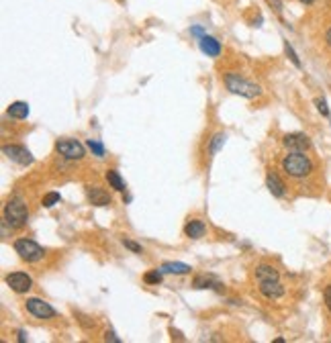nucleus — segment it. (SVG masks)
<instances>
[{
	"label": "nucleus",
	"mask_w": 331,
	"mask_h": 343,
	"mask_svg": "<svg viewBox=\"0 0 331 343\" xmlns=\"http://www.w3.org/2000/svg\"><path fill=\"white\" fill-rule=\"evenodd\" d=\"M76 317H78V323H80L84 329H92V327H94V321H88L90 317H84V315H80V313H78Z\"/></svg>",
	"instance_id": "nucleus-28"
},
{
	"label": "nucleus",
	"mask_w": 331,
	"mask_h": 343,
	"mask_svg": "<svg viewBox=\"0 0 331 343\" xmlns=\"http://www.w3.org/2000/svg\"><path fill=\"white\" fill-rule=\"evenodd\" d=\"M7 115H9L11 119H15V121H25V119L29 117V105L23 103V101H15V103L9 105Z\"/></svg>",
	"instance_id": "nucleus-20"
},
{
	"label": "nucleus",
	"mask_w": 331,
	"mask_h": 343,
	"mask_svg": "<svg viewBox=\"0 0 331 343\" xmlns=\"http://www.w3.org/2000/svg\"><path fill=\"white\" fill-rule=\"evenodd\" d=\"M182 233H184L186 239H194V241H196V239H202V237L206 235V225H204L202 219L192 217V219H188V221L184 223Z\"/></svg>",
	"instance_id": "nucleus-14"
},
{
	"label": "nucleus",
	"mask_w": 331,
	"mask_h": 343,
	"mask_svg": "<svg viewBox=\"0 0 331 343\" xmlns=\"http://www.w3.org/2000/svg\"><path fill=\"white\" fill-rule=\"evenodd\" d=\"M161 280H163V272L161 270H147L145 274H143V282L145 284H149V286H157V284H161Z\"/></svg>",
	"instance_id": "nucleus-21"
},
{
	"label": "nucleus",
	"mask_w": 331,
	"mask_h": 343,
	"mask_svg": "<svg viewBox=\"0 0 331 343\" xmlns=\"http://www.w3.org/2000/svg\"><path fill=\"white\" fill-rule=\"evenodd\" d=\"M60 201H62L60 192H47L43 199H41V205H43L45 209H51V207H55V205H60Z\"/></svg>",
	"instance_id": "nucleus-23"
},
{
	"label": "nucleus",
	"mask_w": 331,
	"mask_h": 343,
	"mask_svg": "<svg viewBox=\"0 0 331 343\" xmlns=\"http://www.w3.org/2000/svg\"><path fill=\"white\" fill-rule=\"evenodd\" d=\"M270 5L274 7V11H276V13L282 15V0H270Z\"/></svg>",
	"instance_id": "nucleus-29"
},
{
	"label": "nucleus",
	"mask_w": 331,
	"mask_h": 343,
	"mask_svg": "<svg viewBox=\"0 0 331 343\" xmlns=\"http://www.w3.org/2000/svg\"><path fill=\"white\" fill-rule=\"evenodd\" d=\"M55 152L60 158L68 160V162H82L86 158V147L72 137H62L55 141Z\"/></svg>",
	"instance_id": "nucleus-5"
},
{
	"label": "nucleus",
	"mask_w": 331,
	"mask_h": 343,
	"mask_svg": "<svg viewBox=\"0 0 331 343\" xmlns=\"http://www.w3.org/2000/svg\"><path fill=\"white\" fill-rule=\"evenodd\" d=\"M323 303H325V309L331 313V284H327L323 290Z\"/></svg>",
	"instance_id": "nucleus-27"
},
{
	"label": "nucleus",
	"mask_w": 331,
	"mask_h": 343,
	"mask_svg": "<svg viewBox=\"0 0 331 343\" xmlns=\"http://www.w3.org/2000/svg\"><path fill=\"white\" fill-rule=\"evenodd\" d=\"M325 43H327V47L331 49V27L325 31Z\"/></svg>",
	"instance_id": "nucleus-32"
},
{
	"label": "nucleus",
	"mask_w": 331,
	"mask_h": 343,
	"mask_svg": "<svg viewBox=\"0 0 331 343\" xmlns=\"http://www.w3.org/2000/svg\"><path fill=\"white\" fill-rule=\"evenodd\" d=\"M254 276L258 282H272V280H280V272L276 270L272 264H258L254 268Z\"/></svg>",
	"instance_id": "nucleus-16"
},
{
	"label": "nucleus",
	"mask_w": 331,
	"mask_h": 343,
	"mask_svg": "<svg viewBox=\"0 0 331 343\" xmlns=\"http://www.w3.org/2000/svg\"><path fill=\"white\" fill-rule=\"evenodd\" d=\"M3 154H5L11 162H15V164H19V166H31V164L35 162V158L31 156V152L27 150L25 145H17V143L3 145Z\"/></svg>",
	"instance_id": "nucleus-9"
},
{
	"label": "nucleus",
	"mask_w": 331,
	"mask_h": 343,
	"mask_svg": "<svg viewBox=\"0 0 331 343\" xmlns=\"http://www.w3.org/2000/svg\"><path fill=\"white\" fill-rule=\"evenodd\" d=\"M84 194L92 207H110L113 205V196L108 190H104L98 184H86L84 186Z\"/></svg>",
	"instance_id": "nucleus-7"
},
{
	"label": "nucleus",
	"mask_w": 331,
	"mask_h": 343,
	"mask_svg": "<svg viewBox=\"0 0 331 343\" xmlns=\"http://www.w3.org/2000/svg\"><path fill=\"white\" fill-rule=\"evenodd\" d=\"M86 147L92 152V156H96L98 160H102L104 156H106V152H104V145L98 141V139H88L86 141Z\"/></svg>",
	"instance_id": "nucleus-22"
},
{
	"label": "nucleus",
	"mask_w": 331,
	"mask_h": 343,
	"mask_svg": "<svg viewBox=\"0 0 331 343\" xmlns=\"http://www.w3.org/2000/svg\"><path fill=\"white\" fill-rule=\"evenodd\" d=\"M3 221L15 231L27 227V223H29V207H27V203L21 199V196H11V199L5 203Z\"/></svg>",
	"instance_id": "nucleus-3"
},
{
	"label": "nucleus",
	"mask_w": 331,
	"mask_h": 343,
	"mask_svg": "<svg viewBox=\"0 0 331 343\" xmlns=\"http://www.w3.org/2000/svg\"><path fill=\"white\" fill-rule=\"evenodd\" d=\"M192 288H196V290H217V292L225 290V286L215 276H206V274H196L194 280H192Z\"/></svg>",
	"instance_id": "nucleus-15"
},
{
	"label": "nucleus",
	"mask_w": 331,
	"mask_h": 343,
	"mask_svg": "<svg viewBox=\"0 0 331 343\" xmlns=\"http://www.w3.org/2000/svg\"><path fill=\"white\" fill-rule=\"evenodd\" d=\"M5 284L15 294H27L33 288V278L27 272H11V274L5 276Z\"/></svg>",
	"instance_id": "nucleus-8"
},
{
	"label": "nucleus",
	"mask_w": 331,
	"mask_h": 343,
	"mask_svg": "<svg viewBox=\"0 0 331 343\" xmlns=\"http://www.w3.org/2000/svg\"><path fill=\"white\" fill-rule=\"evenodd\" d=\"M104 339H106V341H113V343H121V339H119V337H115V333H113V331H106V333H104Z\"/></svg>",
	"instance_id": "nucleus-30"
},
{
	"label": "nucleus",
	"mask_w": 331,
	"mask_h": 343,
	"mask_svg": "<svg viewBox=\"0 0 331 343\" xmlns=\"http://www.w3.org/2000/svg\"><path fill=\"white\" fill-rule=\"evenodd\" d=\"M190 33H192V35H196V37H202V35H204V29H202V27H192V29H190Z\"/></svg>",
	"instance_id": "nucleus-31"
},
{
	"label": "nucleus",
	"mask_w": 331,
	"mask_h": 343,
	"mask_svg": "<svg viewBox=\"0 0 331 343\" xmlns=\"http://www.w3.org/2000/svg\"><path fill=\"white\" fill-rule=\"evenodd\" d=\"M17 339H19V341H27V333H25L23 329H19V331H17Z\"/></svg>",
	"instance_id": "nucleus-33"
},
{
	"label": "nucleus",
	"mask_w": 331,
	"mask_h": 343,
	"mask_svg": "<svg viewBox=\"0 0 331 343\" xmlns=\"http://www.w3.org/2000/svg\"><path fill=\"white\" fill-rule=\"evenodd\" d=\"M13 250L15 254H19V258L27 264H39L45 258V250L41 245L29 237H19L13 241Z\"/></svg>",
	"instance_id": "nucleus-4"
},
{
	"label": "nucleus",
	"mask_w": 331,
	"mask_h": 343,
	"mask_svg": "<svg viewBox=\"0 0 331 343\" xmlns=\"http://www.w3.org/2000/svg\"><path fill=\"white\" fill-rule=\"evenodd\" d=\"M284 54L288 56V60L295 64V68H303V64H301V60H299V56H297V52H295V49H293V45L284 39Z\"/></svg>",
	"instance_id": "nucleus-24"
},
{
	"label": "nucleus",
	"mask_w": 331,
	"mask_h": 343,
	"mask_svg": "<svg viewBox=\"0 0 331 343\" xmlns=\"http://www.w3.org/2000/svg\"><path fill=\"white\" fill-rule=\"evenodd\" d=\"M121 243H123V248H127L129 252H133V254H143V248L139 243H135L133 239H129V237H123L121 239Z\"/></svg>",
	"instance_id": "nucleus-25"
},
{
	"label": "nucleus",
	"mask_w": 331,
	"mask_h": 343,
	"mask_svg": "<svg viewBox=\"0 0 331 343\" xmlns=\"http://www.w3.org/2000/svg\"><path fill=\"white\" fill-rule=\"evenodd\" d=\"M198 47H200V52L204 54V56H209V58H219L221 56V52H223V45H221V41L217 39V37H213V35H202V37H198Z\"/></svg>",
	"instance_id": "nucleus-12"
},
{
	"label": "nucleus",
	"mask_w": 331,
	"mask_h": 343,
	"mask_svg": "<svg viewBox=\"0 0 331 343\" xmlns=\"http://www.w3.org/2000/svg\"><path fill=\"white\" fill-rule=\"evenodd\" d=\"M315 107H317V111H319L323 117H329V109H327L325 98H315Z\"/></svg>",
	"instance_id": "nucleus-26"
},
{
	"label": "nucleus",
	"mask_w": 331,
	"mask_h": 343,
	"mask_svg": "<svg viewBox=\"0 0 331 343\" xmlns=\"http://www.w3.org/2000/svg\"><path fill=\"white\" fill-rule=\"evenodd\" d=\"M159 270L163 274H170V276H186L192 272V268L188 264H182V262H163L159 266Z\"/></svg>",
	"instance_id": "nucleus-19"
},
{
	"label": "nucleus",
	"mask_w": 331,
	"mask_h": 343,
	"mask_svg": "<svg viewBox=\"0 0 331 343\" xmlns=\"http://www.w3.org/2000/svg\"><path fill=\"white\" fill-rule=\"evenodd\" d=\"M104 180H106V184L113 188L115 192H125V190H127V184H125L121 172L115 170V168H108V170L104 172Z\"/></svg>",
	"instance_id": "nucleus-17"
},
{
	"label": "nucleus",
	"mask_w": 331,
	"mask_h": 343,
	"mask_svg": "<svg viewBox=\"0 0 331 343\" xmlns=\"http://www.w3.org/2000/svg\"><path fill=\"white\" fill-rule=\"evenodd\" d=\"M282 145L288 152H307L311 150V139L305 133H286L282 137Z\"/></svg>",
	"instance_id": "nucleus-10"
},
{
	"label": "nucleus",
	"mask_w": 331,
	"mask_h": 343,
	"mask_svg": "<svg viewBox=\"0 0 331 343\" xmlns=\"http://www.w3.org/2000/svg\"><path fill=\"white\" fill-rule=\"evenodd\" d=\"M258 290L266 301H278L284 297V286L280 280H272V282H258Z\"/></svg>",
	"instance_id": "nucleus-11"
},
{
	"label": "nucleus",
	"mask_w": 331,
	"mask_h": 343,
	"mask_svg": "<svg viewBox=\"0 0 331 343\" xmlns=\"http://www.w3.org/2000/svg\"><path fill=\"white\" fill-rule=\"evenodd\" d=\"M280 168L288 178L295 180H303L307 176L313 174L315 164L313 160L307 156V152H288L282 160H280Z\"/></svg>",
	"instance_id": "nucleus-1"
},
{
	"label": "nucleus",
	"mask_w": 331,
	"mask_h": 343,
	"mask_svg": "<svg viewBox=\"0 0 331 343\" xmlns=\"http://www.w3.org/2000/svg\"><path fill=\"white\" fill-rule=\"evenodd\" d=\"M301 5H305V7H311V5H315V0H299Z\"/></svg>",
	"instance_id": "nucleus-34"
},
{
	"label": "nucleus",
	"mask_w": 331,
	"mask_h": 343,
	"mask_svg": "<svg viewBox=\"0 0 331 343\" xmlns=\"http://www.w3.org/2000/svg\"><path fill=\"white\" fill-rule=\"evenodd\" d=\"M266 188H268V192L274 196V199H282V196L286 194V184H284V180L276 174L274 170H268L266 172Z\"/></svg>",
	"instance_id": "nucleus-13"
},
{
	"label": "nucleus",
	"mask_w": 331,
	"mask_h": 343,
	"mask_svg": "<svg viewBox=\"0 0 331 343\" xmlns=\"http://www.w3.org/2000/svg\"><path fill=\"white\" fill-rule=\"evenodd\" d=\"M25 311H27L31 317L39 319V321H53V319H58V311H55L47 301L35 299V297H31V299L25 301Z\"/></svg>",
	"instance_id": "nucleus-6"
},
{
	"label": "nucleus",
	"mask_w": 331,
	"mask_h": 343,
	"mask_svg": "<svg viewBox=\"0 0 331 343\" xmlns=\"http://www.w3.org/2000/svg\"><path fill=\"white\" fill-rule=\"evenodd\" d=\"M223 84H225V88H227L231 94L241 96V98H247V101H256V98H260V96L264 94V90H262L260 84L245 80V78L239 76L237 72H225V74H223Z\"/></svg>",
	"instance_id": "nucleus-2"
},
{
	"label": "nucleus",
	"mask_w": 331,
	"mask_h": 343,
	"mask_svg": "<svg viewBox=\"0 0 331 343\" xmlns=\"http://www.w3.org/2000/svg\"><path fill=\"white\" fill-rule=\"evenodd\" d=\"M225 141H227V135H225L223 131L213 133V135H211V139H209V145H206V156H209V158H215L221 150H223Z\"/></svg>",
	"instance_id": "nucleus-18"
}]
</instances>
